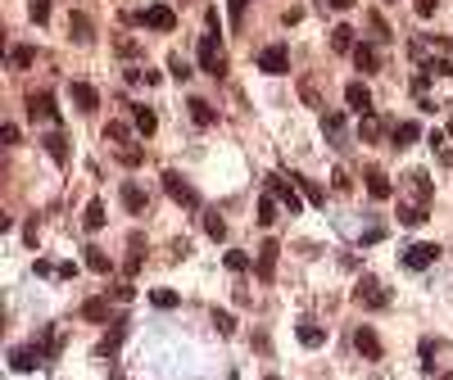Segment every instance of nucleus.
Listing matches in <instances>:
<instances>
[{"instance_id":"nucleus-1","label":"nucleus","mask_w":453,"mask_h":380,"mask_svg":"<svg viewBox=\"0 0 453 380\" xmlns=\"http://www.w3.org/2000/svg\"><path fill=\"white\" fill-rule=\"evenodd\" d=\"M353 299H358L363 308H385L390 294H385V286H381L376 276H358V286H353Z\"/></svg>"},{"instance_id":"nucleus-2","label":"nucleus","mask_w":453,"mask_h":380,"mask_svg":"<svg viewBox=\"0 0 453 380\" xmlns=\"http://www.w3.org/2000/svg\"><path fill=\"white\" fill-rule=\"evenodd\" d=\"M439 259V244H408L403 249V267H412V272H426Z\"/></svg>"},{"instance_id":"nucleus-3","label":"nucleus","mask_w":453,"mask_h":380,"mask_svg":"<svg viewBox=\"0 0 453 380\" xmlns=\"http://www.w3.org/2000/svg\"><path fill=\"white\" fill-rule=\"evenodd\" d=\"M137 18L145 23V28H154V32H173V28H177V14H173L168 5H150V9L137 14Z\"/></svg>"},{"instance_id":"nucleus-4","label":"nucleus","mask_w":453,"mask_h":380,"mask_svg":"<svg viewBox=\"0 0 453 380\" xmlns=\"http://www.w3.org/2000/svg\"><path fill=\"white\" fill-rule=\"evenodd\" d=\"M353 349H358L363 358H372V362L385 353V349H381V335H376L372 326H358V330H353Z\"/></svg>"},{"instance_id":"nucleus-5","label":"nucleus","mask_w":453,"mask_h":380,"mask_svg":"<svg viewBox=\"0 0 453 380\" xmlns=\"http://www.w3.org/2000/svg\"><path fill=\"white\" fill-rule=\"evenodd\" d=\"M164 190L173 195V200L181 204V208H200V200H195V190L186 186V181H181L177 173H164Z\"/></svg>"},{"instance_id":"nucleus-6","label":"nucleus","mask_w":453,"mask_h":380,"mask_svg":"<svg viewBox=\"0 0 453 380\" xmlns=\"http://www.w3.org/2000/svg\"><path fill=\"white\" fill-rule=\"evenodd\" d=\"M218 50H223V45H218V36H204V41H200V68H204V72H213V77L227 68Z\"/></svg>"},{"instance_id":"nucleus-7","label":"nucleus","mask_w":453,"mask_h":380,"mask_svg":"<svg viewBox=\"0 0 453 380\" xmlns=\"http://www.w3.org/2000/svg\"><path fill=\"white\" fill-rule=\"evenodd\" d=\"M259 68L263 72H286L290 68V50L286 45H267V50H259Z\"/></svg>"},{"instance_id":"nucleus-8","label":"nucleus","mask_w":453,"mask_h":380,"mask_svg":"<svg viewBox=\"0 0 453 380\" xmlns=\"http://www.w3.org/2000/svg\"><path fill=\"white\" fill-rule=\"evenodd\" d=\"M345 104L353 109V114L367 118V114H372V91H367L363 82H349V87H345Z\"/></svg>"},{"instance_id":"nucleus-9","label":"nucleus","mask_w":453,"mask_h":380,"mask_svg":"<svg viewBox=\"0 0 453 380\" xmlns=\"http://www.w3.org/2000/svg\"><path fill=\"white\" fill-rule=\"evenodd\" d=\"M28 114L32 118H41V122H59V114H55V95H28Z\"/></svg>"},{"instance_id":"nucleus-10","label":"nucleus","mask_w":453,"mask_h":380,"mask_svg":"<svg viewBox=\"0 0 453 380\" xmlns=\"http://www.w3.org/2000/svg\"><path fill=\"white\" fill-rule=\"evenodd\" d=\"M73 104H78L82 114H95V109H100V95H95L91 82H73Z\"/></svg>"},{"instance_id":"nucleus-11","label":"nucleus","mask_w":453,"mask_h":380,"mask_svg":"<svg viewBox=\"0 0 453 380\" xmlns=\"http://www.w3.org/2000/svg\"><path fill=\"white\" fill-rule=\"evenodd\" d=\"M267 190H272L277 200H281V204L290 208V213H299V195H295V186H290L286 177H267Z\"/></svg>"},{"instance_id":"nucleus-12","label":"nucleus","mask_w":453,"mask_h":380,"mask_svg":"<svg viewBox=\"0 0 453 380\" xmlns=\"http://www.w3.org/2000/svg\"><path fill=\"white\" fill-rule=\"evenodd\" d=\"M277 254H281V244L277 240H263V249H259V281H272L277 276Z\"/></svg>"},{"instance_id":"nucleus-13","label":"nucleus","mask_w":453,"mask_h":380,"mask_svg":"<svg viewBox=\"0 0 453 380\" xmlns=\"http://www.w3.org/2000/svg\"><path fill=\"white\" fill-rule=\"evenodd\" d=\"M9 367H14V371H36V367H41V353L36 349H9Z\"/></svg>"},{"instance_id":"nucleus-14","label":"nucleus","mask_w":453,"mask_h":380,"mask_svg":"<svg viewBox=\"0 0 453 380\" xmlns=\"http://www.w3.org/2000/svg\"><path fill=\"white\" fill-rule=\"evenodd\" d=\"M367 195H372V200H390V177L381 168H367Z\"/></svg>"},{"instance_id":"nucleus-15","label":"nucleus","mask_w":453,"mask_h":380,"mask_svg":"<svg viewBox=\"0 0 453 380\" xmlns=\"http://www.w3.org/2000/svg\"><path fill=\"white\" fill-rule=\"evenodd\" d=\"M299 344L304 349H322L326 344V330L317 326V322H299Z\"/></svg>"},{"instance_id":"nucleus-16","label":"nucleus","mask_w":453,"mask_h":380,"mask_svg":"<svg viewBox=\"0 0 453 380\" xmlns=\"http://www.w3.org/2000/svg\"><path fill=\"white\" fill-rule=\"evenodd\" d=\"M132 122H137V131H141V136H154V131H159L154 109H145V104H137V109H132Z\"/></svg>"},{"instance_id":"nucleus-17","label":"nucleus","mask_w":453,"mask_h":380,"mask_svg":"<svg viewBox=\"0 0 453 380\" xmlns=\"http://www.w3.org/2000/svg\"><path fill=\"white\" fill-rule=\"evenodd\" d=\"M353 64H358V72H376L381 68V55L372 45H353Z\"/></svg>"},{"instance_id":"nucleus-18","label":"nucleus","mask_w":453,"mask_h":380,"mask_svg":"<svg viewBox=\"0 0 453 380\" xmlns=\"http://www.w3.org/2000/svg\"><path fill=\"white\" fill-rule=\"evenodd\" d=\"M122 208H127V213H145V190L137 186V181L122 186Z\"/></svg>"},{"instance_id":"nucleus-19","label":"nucleus","mask_w":453,"mask_h":380,"mask_svg":"<svg viewBox=\"0 0 453 380\" xmlns=\"http://www.w3.org/2000/svg\"><path fill=\"white\" fill-rule=\"evenodd\" d=\"M204 236H209V240H227V222H223V213H218V208L204 213Z\"/></svg>"},{"instance_id":"nucleus-20","label":"nucleus","mask_w":453,"mask_h":380,"mask_svg":"<svg viewBox=\"0 0 453 380\" xmlns=\"http://www.w3.org/2000/svg\"><path fill=\"white\" fill-rule=\"evenodd\" d=\"M82 227H87V231H100L105 227V204L100 200H91L87 208H82Z\"/></svg>"},{"instance_id":"nucleus-21","label":"nucleus","mask_w":453,"mask_h":380,"mask_svg":"<svg viewBox=\"0 0 453 380\" xmlns=\"http://www.w3.org/2000/svg\"><path fill=\"white\" fill-rule=\"evenodd\" d=\"M399 222L403 227H422L426 222V204H399Z\"/></svg>"},{"instance_id":"nucleus-22","label":"nucleus","mask_w":453,"mask_h":380,"mask_svg":"<svg viewBox=\"0 0 453 380\" xmlns=\"http://www.w3.org/2000/svg\"><path fill=\"white\" fill-rule=\"evenodd\" d=\"M41 145H46V150H50V158H55V163H64V158H68V141L59 136V131H50V136H46Z\"/></svg>"},{"instance_id":"nucleus-23","label":"nucleus","mask_w":453,"mask_h":380,"mask_svg":"<svg viewBox=\"0 0 453 380\" xmlns=\"http://www.w3.org/2000/svg\"><path fill=\"white\" fill-rule=\"evenodd\" d=\"M87 267H91V272H100V276H109V267H114V263H109L105 249H95V244H91V249H87Z\"/></svg>"},{"instance_id":"nucleus-24","label":"nucleus","mask_w":453,"mask_h":380,"mask_svg":"<svg viewBox=\"0 0 453 380\" xmlns=\"http://www.w3.org/2000/svg\"><path fill=\"white\" fill-rule=\"evenodd\" d=\"M122 335H127V322H118L109 335L100 340V353H118V344H122Z\"/></svg>"},{"instance_id":"nucleus-25","label":"nucleus","mask_w":453,"mask_h":380,"mask_svg":"<svg viewBox=\"0 0 453 380\" xmlns=\"http://www.w3.org/2000/svg\"><path fill=\"white\" fill-rule=\"evenodd\" d=\"M191 118H195V127H213V109L204 100H191Z\"/></svg>"},{"instance_id":"nucleus-26","label":"nucleus","mask_w":453,"mask_h":380,"mask_svg":"<svg viewBox=\"0 0 453 380\" xmlns=\"http://www.w3.org/2000/svg\"><path fill=\"white\" fill-rule=\"evenodd\" d=\"M417 136H422V127H417V122H399V127H395V145H412Z\"/></svg>"},{"instance_id":"nucleus-27","label":"nucleus","mask_w":453,"mask_h":380,"mask_svg":"<svg viewBox=\"0 0 453 380\" xmlns=\"http://www.w3.org/2000/svg\"><path fill=\"white\" fill-rule=\"evenodd\" d=\"M82 317H87V322H105V317H109V303H105V299H87Z\"/></svg>"},{"instance_id":"nucleus-28","label":"nucleus","mask_w":453,"mask_h":380,"mask_svg":"<svg viewBox=\"0 0 453 380\" xmlns=\"http://www.w3.org/2000/svg\"><path fill=\"white\" fill-rule=\"evenodd\" d=\"M331 45H336L340 55H353V32H349V28H336V32H331Z\"/></svg>"},{"instance_id":"nucleus-29","label":"nucleus","mask_w":453,"mask_h":380,"mask_svg":"<svg viewBox=\"0 0 453 380\" xmlns=\"http://www.w3.org/2000/svg\"><path fill=\"white\" fill-rule=\"evenodd\" d=\"M150 303H154V308H164V313H168V308H177L181 299H177L173 290H150Z\"/></svg>"},{"instance_id":"nucleus-30","label":"nucleus","mask_w":453,"mask_h":380,"mask_svg":"<svg viewBox=\"0 0 453 380\" xmlns=\"http://www.w3.org/2000/svg\"><path fill=\"white\" fill-rule=\"evenodd\" d=\"M68 32L87 45V41H91V18H87V14H73V28H68Z\"/></svg>"},{"instance_id":"nucleus-31","label":"nucleus","mask_w":453,"mask_h":380,"mask_svg":"<svg viewBox=\"0 0 453 380\" xmlns=\"http://www.w3.org/2000/svg\"><path fill=\"white\" fill-rule=\"evenodd\" d=\"M412 190H417V204H431V177L412 173Z\"/></svg>"},{"instance_id":"nucleus-32","label":"nucleus","mask_w":453,"mask_h":380,"mask_svg":"<svg viewBox=\"0 0 453 380\" xmlns=\"http://www.w3.org/2000/svg\"><path fill=\"white\" fill-rule=\"evenodd\" d=\"M322 127H326V136H331V141L345 136V118H340V114H326V118H322Z\"/></svg>"},{"instance_id":"nucleus-33","label":"nucleus","mask_w":453,"mask_h":380,"mask_svg":"<svg viewBox=\"0 0 453 380\" xmlns=\"http://www.w3.org/2000/svg\"><path fill=\"white\" fill-rule=\"evenodd\" d=\"M259 222H263V227H272V222H277V204H272V195H263V200H259Z\"/></svg>"},{"instance_id":"nucleus-34","label":"nucleus","mask_w":453,"mask_h":380,"mask_svg":"<svg viewBox=\"0 0 453 380\" xmlns=\"http://www.w3.org/2000/svg\"><path fill=\"white\" fill-rule=\"evenodd\" d=\"M231 272H245V267H250V254H240V249H227V259H223Z\"/></svg>"},{"instance_id":"nucleus-35","label":"nucleus","mask_w":453,"mask_h":380,"mask_svg":"<svg viewBox=\"0 0 453 380\" xmlns=\"http://www.w3.org/2000/svg\"><path fill=\"white\" fill-rule=\"evenodd\" d=\"M213 326L223 330V335H231V330H236V317H231V313H223V308H213Z\"/></svg>"},{"instance_id":"nucleus-36","label":"nucleus","mask_w":453,"mask_h":380,"mask_svg":"<svg viewBox=\"0 0 453 380\" xmlns=\"http://www.w3.org/2000/svg\"><path fill=\"white\" fill-rule=\"evenodd\" d=\"M28 14H32V23H46V18H50V0H32Z\"/></svg>"},{"instance_id":"nucleus-37","label":"nucleus","mask_w":453,"mask_h":380,"mask_svg":"<svg viewBox=\"0 0 453 380\" xmlns=\"http://www.w3.org/2000/svg\"><path fill=\"white\" fill-rule=\"evenodd\" d=\"M168 72L186 82V77H191V64H186V59H181V55H173V59H168Z\"/></svg>"},{"instance_id":"nucleus-38","label":"nucleus","mask_w":453,"mask_h":380,"mask_svg":"<svg viewBox=\"0 0 453 380\" xmlns=\"http://www.w3.org/2000/svg\"><path fill=\"white\" fill-rule=\"evenodd\" d=\"M295 186H304V195H309V204H326V195L313 186V181H304V177H295Z\"/></svg>"},{"instance_id":"nucleus-39","label":"nucleus","mask_w":453,"mask_h":380,"mask_svg":"<svg viewBox=\"0 0 453 380\" xmlns=\"http://www.w3.org/2000/svg\"><path fill=\"white\" fill-rule=\"evenodd\" d=\"M358 131H363V141H376V136H381V122H376L372 114H367V118H363V127H358Z\"/></svg>"},{"instance_id":"nucleus-40","label":"nucleus","mask_w":453,"mask_h":380,"mask_svg":"<svg viewBox=\"0 0 453 380\" xmlns=\"http://www.w3.org/2000/svg\"><path fill=\"white\" fill-rule=\"evenodd\" d=\"M227 9H231V23L240 28V23H245V9H250V0H227Z\"/></svg>"},{"instance_id":"nucleus-41","label":"nucleus","mask_w":453,"mask_h":380,"mask_svg":"<svg viewBox=\"0 0 453 380\" xmlns=\"http://www.w3.org/2000/svg\"><path fill=\"white\" fill-rule=\"evenodd\" d=\"M9 64H14V68H28V64H32V50H28V45H14V55H9Z\"/></svg>"},{"instance_id":"nucleus-42","label":"nucleus","mask_w":453,"mask_h":380,"mask_svg":"<svg viewBox=\"0 0 453 380\" xmlns=\"http://www.w3.org/2000/svg\"><path fill=\"white\" fill-rule=\"evenodd\" d=\"M435 9H439V0H417V14H422V18H431Z\"/></svg>"},{"instance_id":"nucleus-43","label":"nucleus","mask_w":453,"mask_h":380,"mask_svg":"<svg viewBox=\"0 0 453 380\" xmlns=\"http://www.w3.org/2000/svg\"><path fill=\"white\" fill-rule=\"evenodd\" d=\"M141 82H145V87H159V82H164V72H154V68H145V72H141Z\"/></svg>"},{"instance_id":"nucleus-44","label":"nucleus","mask_w":453,"mask_h":380,"mask_svg":"<svg viewBox=\"0 0 453 380\" xmlns=\"http://www.w3.org/2000/svg\"><path fill=\"white\" fill-rule=\"evenodd\" d=\"M109 141H127V127H122V122H109Z\"/></svg>"},{"instance_id":"nucleus-45","label":"nucleus","mask_w":453,"mask_h":380,"mask_svg":"<svg viewBox=\"0 0 453 380\" xmlns=\"http://www.w3.org/2000/svg\"><path fill=\"white\" fill-rule=\"evenodd\" d=\"M431 72H439V77H444V72H453V64H449V59H431Z\"/></svg>"},{"instance_id":"nucleus-46","label":"nucleus","mask_w":453,"mask_h":380,"mask_svg":"<svg viewBox=\"0 0 453 380\" xmlns=\"http://www.w3.org/2000/svg\"><path fill=\"white\" fill-rule=\"evenodd\" d=\"M326 5H331V9H349L353 0H326Z\"/></svg>"},{"instance_id":"nucleus-47","label":"nucleus","mask_w":453,"mask_h":380,"mask_svg":"<svg viewBox=\"0 0 453 380\" xmlns=\"http://www.w3.org/2000/svg\"><path fill=\"white\" fill-rule=\"evenodd\" d=\"M263 380H281V376H263Z\"/></svg>"},{"instance_id":"nucleus-48","label":"nucleus","mask_w":453,"mask_h":380,"mask_svg":"<svg viewBox=\"0 0 453 380\" xmlns=\"http://www.w3.org/2000/svg\"><path fill=\"white\" fill-rule=\"evenodd\" d=\"M449 136H453V122H449Z\"/></svg>"},{"instance_id":"nucleus-49","label":"nucleus","mask_w":453,"mask_h":380,"mask_svg":"<svg viewBox=\"0 0 453 380\" xmlns=\"http://www.w3.org/2000/svg\"><path fill=\"white\" fill-rule=\"evenodd\" d=\"M227 380H240V376H227Z\"/></svg>"}]
</instances>
